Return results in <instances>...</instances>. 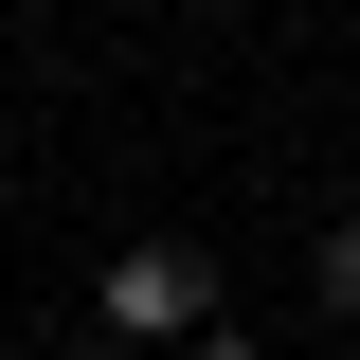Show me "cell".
<instances>
[{
  "label": "cell",
  "mask_w": 360,
  "mask_h": 360,
  "mask_svg": "<svg viewBox=\"0 0 360 360\" xmlns=\"http://www.w3.org/2000/svg\"><path fill=\"white\" fill-rule=\"evenodd\" d=\"M90 324H108V342H198V324H217V252H198V234H127V252L90 270Z\"/></svg>",
  "instance_id": "cell-1"
},
{
  "label": "cell",
  "mask_w": 360,
  "mask_h": 360,
  "mask_svg": "<svg viewBox=\"0 0 360 360\" xmlns=\"http://www.w3.org/2000/svg\"><path fill=\"white\" fill-rule=\"evenodd\" d=\"M307 307H324V324H360V217H324V234H307Z\"/></svg>",
  "instance_id": "cell-2"
}]
</instances>
